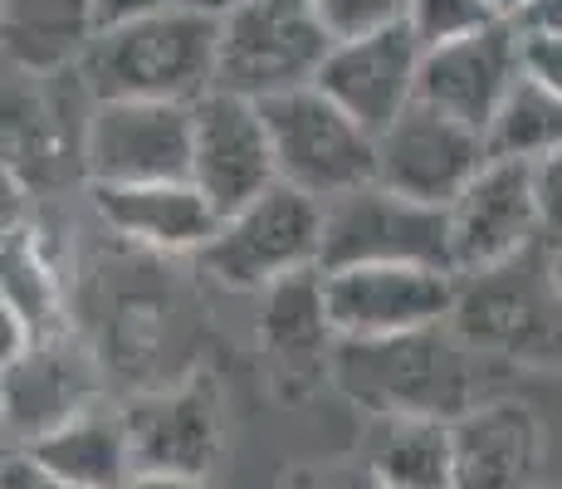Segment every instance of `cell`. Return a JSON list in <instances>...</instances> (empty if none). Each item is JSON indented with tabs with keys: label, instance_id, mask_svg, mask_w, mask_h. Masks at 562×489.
Here are the masks:
<instances>
[{
	"label": "cell",
	"instance_id": "obj_1",
	"mask_svg": "<svg viewBox=\"0 0 562 489\" xmlns=\"http://www.w3.org/2000/svg\"><path fill=\"white\" fill-rule=\"evenodd\" d=\"M333 382L367 416L460 421L499 382V357L480 353L456 323H430L396 338H338Z\"/></svg>",
	"mask_w": 562,
	"mask_h": 489
},
{
	"label": "cell",
	"instance_id": "obj_2",
	"mask_svg": "<svg viewBox=\"0 0 562 489\" xmlns=\"http://www.w3.org/2000/svg\"><path fill=\"white\" fill-rule=\"evenodd\" d=\"M221 10H161L103 25L79 59L89 98H157L196 103L215 89Z\"/></svg>",
	"mask_w": 562,
	"mask_h": 489
},
{
	"label": "cell",
	"instance_id": "obj_3",
	"mask_svg": "<svg viewBox=\"0 0 562 489\" xmlns=\"http://www.w3.org/2000/svg\"><path fill=\"white\" fill-rule=\"evenodd\" d=\"M456 279L460 293L450 323L480 353L499 357V363L562 367V285L548 269L543 245L524 249L509 265Z\"/></svg>",
	"mask_w": 562,
	"mask_h": 489
},
{
	"label": "cell",
	"instance_id": "obj_4",
	"mask_svg": "<svg viewBox=\"0 0 562 489\" xmlns=\"http://www.w3.org/2000/svg\"><path fill=\"white\" fill-rule=\"evenodd\" d=\"M338 35L313 0H231L221 10V59L215 89L245 93L255 103L318 84L323 59Z\"/></svg>",
	"mask_w": 562,
	"mask_h": 489
},
{
	"label": "cell",
	"instance_id": "obj_5",
	"mask_svg": "<svg viewBox=\"0 0 562 489\" xmlns=\"http://www.w3.org/2000/svg\"><path fill=\"white\" fill-rule=\"evenodd\" d=\"M323 211L318 196L274 181L245 201L240 211L221 215L211 245L201 249L205 275H215L225 289L265 293L279 279L308 275L323 265Z\"/></svg>",
	"mask_w": 562,
	"mask_h": 489
},
{
	"label": "cell",
	"instance_id": "obj_6",
	"mask_svg": "<svg viewBox=\"0 0 562 489\" xmlns=\"http://www.w3.org/2000/svg\"><path fill=\"white\" fill-rule=\"evenodd\" d=\"M265 123L274 143L279 181L333 201L376 181V133L362 127L338 98H328L318 84L265 98Z\"/></svg>",
	"mask_w": 562,
	"mask_h": 489
},
{
	"label": "cell",
	"instance_id": "obj_7",
	"mask_svg": "<svg viewBox=\"0 0 562 489\" xmlns=\"http://www.w3.org/2000/svg\"><path fill=\"white\" fill-rule=\"evenodd\" d=\"M196 108L157 98H89L79 127V167L89 187L191 177Z\"/></svg>",
	"mask_w": 562,
	"mask_h": 489
},
{
	"label": "cell",
	"instance_id": "obj_8",
	"mask_svg": "<svg viewBox=\"0 0 562 489\" xmlns=\"http://www.w3.org/2000/svg\"><path fill=\"white\" fill-rule=\"evenodd\" d=\"M323 265L318 269H338V265H430V269H450V211L446 205L416 201L402 196L382 181L333 196L323 201Z\"/></svg>",
	"mask_w": 562,
	"mask_h": 489
},
{
	"label": "cell",
	"instance_id": "obj_9",
	"mask_svg": "<svg viewBox=\"0 0 562 489\" xmlns=\"http://www.w3.org/2000/svg\"><path fill=\"white\" fill-rule=\"evenodd\" d=\"M460 279L430 265H338L323 269V303L338 338H396L450 323Z\"/></svg>",
	"mask_w": 562,
	"mask_h": 489
},
{
	"label": "cell",
	"instance_id": "obj_10",
	"mask_svg": "<svg viewBox=\"0 0 562 489\" xmlns=\"http://www.w3.org/2000/svg\"><path fill=\"white\" fill-rule=\"evenodd\" d=\"M446 211H450V259H456V275H480V269L509 265L524 249L548 241L533 162L490 157L480 167V177Z\"/></svg>",
	"mask_w": 562,
	"mask_h": 489
},
{
	"label": "cell",
	"instance_id": "obj_11",
	"mask_svg": "<svg viewBox=\"0 0 562 489\" xmlns=\"http://www.w3.org/2000/svg\"><path fill=\"white\" fill-rule=\"evenodd\" d=\"M484 162H490V143L480 127L440 113L426 98H416L396 123L376 133V181L430 205L456 201L480 177Z\"/></svg>",
	"mask_w": 562,
	"mask_h": 489
},
{
	"label": "cell",
	"instance_id": "obj_12",
	"mask_svg": "<svg viewBox=\"0 0 562 489\" xmlns=\"http://www.w3.org/2000/svg\"><path fill=\"white\" fill-rule=\"evenodd\" d=\"M196 143H191V181L211 196L221 215L240 211L259 191L279 181L274 143H269L265 108L245 93L211 89L196 98Z\"/></svg>",
	"mask_w": 562,
	"mask_h": 489
},
{
	"label": "cell",
	"instance_id": "obj_13",
	"mask_svg": "<svg viewBox=\"0 0 562 489\" xmlns=\"http://www.w3.org/2000/svg\"><path fill=\"white\" fill-rule=\"evenodd\" d=\"M420 59H426V45L406 20L362 30L333 45V54L323 59L318 89L338 98L362 127L382 133L420 98Z\"/></svg>",
	"mask_w": 562,
	"mask_h": 489
},
{
	"label": "cell",
	"instance_id": "obj_14",
	"mask_svg": "<svg viewBox=\"0 0 562 489\" xmlns=\"http://www.w3.org/2000/svg\"><path fill=\"white\" fill-rule=\"evenodd\" d=\"M127 451L133 470H161V475H211L225 445V416L221 391L211 377L181 382L167 391L133 401L123 411Z\"/></svg>",
	"mask_w": 562,
	"mask_h": 489
},
{
	"label": "cell",
	"instance_id": "obj_15",
	"mask_svg": "<svg viewBox=\"0 0 562 489\" xmlns=\"http://www.w3.org/2000/svg\"><path fill=\"white\" fill-rule=\"evenodd\" d=\"M518 74H524V35H518V25L499 20L490 30H474L464 40L426 49V59H420V98L484 133L518 84Z\"/></svg>",
	"mask_w": 562,
	"mask_h": 489
},
{
	"label": "cell",
	"instance_id": "obj_16",
	"mask_svg": "<svg viewBox=\"0 0 562 489\" xmlns=\"http://www.w3.org/2000/svg\"><path fill=\"white\" fill-rule=\"evenodd\" d=\"M99 221L127 245L153 255H201L211 245L221 211L191 177L137 181V187H89Z\"/></svg>",
	"mask_w": 562,
	"mask_h": 489
},
{
	"label": "cell",
	"instance_id": "obj_17",
	"mask_svg": "<svg viewBox=\"0 0 562 489\" xmlns=\"http://www.w3.org/2000/svg\"><path fill=\"white\" fill-rule=\"evenodd\" d=\"M543 426L524 401L490 397L456 421V489H528Z\"/></svg>",
	"mask_w": 562,
	"mask_h": 489
},
{
	"label": "cell",
	"instance_id": "obj_18",
	"mask_svg": "<svg viewBox=\"0 0 562 489\" xmlns=\"http://www.w3.org/2000/svg\"><path fill=\"white\" fill-rule=\"evenodd\" d=\"M93 377L59 338H40L25 357L5 363V426L15 445L40 441L45 431L83 416Z\"/></svg>",
	"mask_w": 562,
	"mask_h": 489
},
{
	"label": "cell",
	"instance_id": "obj_19",
	"mask_svg": "<svg viewBox=\"0 0 562 489\" xmlns=\"http://www.w3.org/2000/svg\"><path fill=\"white\" fill-rule=\"evenodd\" d=\"M259 338L274 367H284V382H308V377H333V353H338V329L323 303V269L279 279L265 289V313H259Z\"/></svg>",
	"mask_w": 562,
	"mask_h": 489
},
{
	"label": "cell",
	"instance_id": "obj_20",
	"mask_svg": "<svg viewBox=\"0 0 562 489\" xmlns=\"http://www.w3.org/2000/svg\"><path fill=\"white\" fill-rule=\"evenodd\" d=\"M0 30L10 69L25 79H54L64 69H79L83 49L99 35V10L93 0H5Z\"/></svg>",
	"mask_w": 562,
	"mask_h": 489
},
{
	"label": "cell",
	"instance_id": "obj_21",
	"mask_svg": "<svg viewBox=\"0 0 562 489\" xmlns=\"http://www.w3.org/2000/svg\"><path fill=\"white\" fill-rule=\"evenodd\" d=\"M358 455L382 489H456V421L372 416Z\"/></svg>",
	"mask_w": 562,
	"mask_h": 489
},
{
	"label": "cell",
	"instance_id": "obj_22",
	"mask_svg": "<svg viewBox=\"0 0 562 489\" xmlns=\"http://www.w3.org/2000/svg\"><path fill=\"white\" fill-rule=\"evenodd\" d=\"M20 451H30L45 470L64 475L69 485H83V489H123L127 475H133L123 416H108V411H93V407L83 416L45 431L40 441L20 445Z\"/></svg>",
	"mask_w": 562,
	"mask_h": 489
},
{
	"label": "cell",
	"instance_id": "obj_23",
	"mask_svg": "<svg viewBox=\"0 0 562 489\" xmlns=\"http://www.w3.org/2000/svg\"><path fill=\"white\" fill-rule=\"evenodd\" d=\"M490 157H514V162H548L562 152V93L548 89L533 74H518L509 98L499 103L494 123L484 127Z\"/></svg>",
	"mask_w": 562,
	"mask_h": 489
},
{
	"label": "cell",
	"instance_id": "obj_24",
	"mask_svg": "<svg viewBox=\"0 0 562 489\" xmlns=\"http://www.w3.org/2000/svg\"><path fill=\"white\" fill-rule=\"evenodd\" d=\"M406 25L416 30L420 45L436 49L474 35V30L499 25V15H494L490 0H406Z\"/></svg>",
	"mask_w": 562,
	"mask_h": 489
},
{
	"label": "cell",
	"instance_id": "obj_25",
	"mask_svg": "<svg viewBox=\"0 0 562 489\" xmlns=\"http://www.w3.org/2000/svg\"><path fill=\"white\" fill-rule=\"evenodd\" d=\"M274 489H382L362 455H328V460H299L274 480Z\"/></svg>",
	"mask_w": 562,
	"mask_h": 489
},
{
	"label": "cell",
	"instance_id": "obj_26",
	"mask_svg": "<svg viewBox=\"0 0 562 489\" xmlns=\"http://www.w3.org/2000/svg\"><path fill=\"white\" fill-rule=\"evenodd\" d=\"M313 5H318V15L328 20V30L338 40L406 20V0H313Z\"/></svg>",
	"mask_w": 562,
	"mask_h": 489
},
{
	"label": "cell",
	"instance_id": "obj_27",
	"mask_svg": "<svg viewBox=\"0 0 562 489\" xmlns=\"http://www.w3.org/2000/svg\"><path fill=\"white\" fill-rule=\"evenodd\" d=\"M231 0H93L99 10V30L117 25V20H137V15H161V10H225Z\"/></svg>",
	"mask_w": 562,
	"mask_h": 489
},
{
	"label": "cell",
	"instance_id": "obj_28",
	"mask_svg": "<svg viewBox=\"0 0 562 489\" xmlns=\"http://www.w3.org/2000/svg\"><path fill=\"white\" fill-rule=\"evenodd\" d=\"M0 489H83V485H69L64 475L45 470L35 455L15 445V451L5 455V475H0Z\"/></svg>",
	"mask_w": 562,
	"mask_h": 489
},
{
	"label": "cell",
	"instance_id": "obj_29",
	"mask_svg": "<svg viewBox=\"0 0 562 489\" xmlns=\"http://www.w3.org/2000/svg\"><path fill=\"white\" fill-rule=\"evenodd\" d=\"M524 69L562 93V35H524Z\"/></svg>",
	"mask_w": 562,
	"mask_h": 489
},
{
	"label": "cell",
	"instance_id": "obj_30",
	"mask_svg": "<svg viewBox=\"0 0 562 489\" xmlns=\"http://www.w3.org/2000/svg\"><path fill=\"white\" fill-rule=\"evenodd\" d=\"M538 201H543V235L562 241V152L538 162Z\"/></svg>",
	"mask_w": 562,
	"mask_h": 489
},
{
	"label": "cell",
	"instance_id": "obj_31",
	"mask_svg": "<svg viewBox=\"0 0 562 489\" xmlns=\"http://www.w3.org/2000/svg\"><path fill=\"white\" fill-rule=\"evenodd\" d=\"M518 35H562V0H528V10L514 20Z\"/></svg>",
	"mask_w": 562,
	"mask_h": 489
},
{
	"label": "cell",
	"instance_id": "obj_32",
	"mask_svg": "<svg viewBox=\"0 0 562 489\" xmlns=\"http://www.w3.org/2000/svg\"><path fill=\"white\" fill-rule=\"evenodd\" d=\"M123 489H211L201 475H161V470H133Z\"/></svg>",
	"mask_w": 562,
	"mask_h": 489
},
{
	"label": "cell",
	"instance_id": "obj_33",
	"mask_svg": "<svg viewBox=\"0 0 562 489\" xmlns=\"http://www.w3.org/2000/svg\"><path fill=\"white\" fill-rule=\"evenodd\" d=\"M490 5H494V15H499V20H509V25H514V20L528 10V0H490Z\"/></svg>",
	"mask_w": 562,
	"mask_h": 489
}]
</instances>
